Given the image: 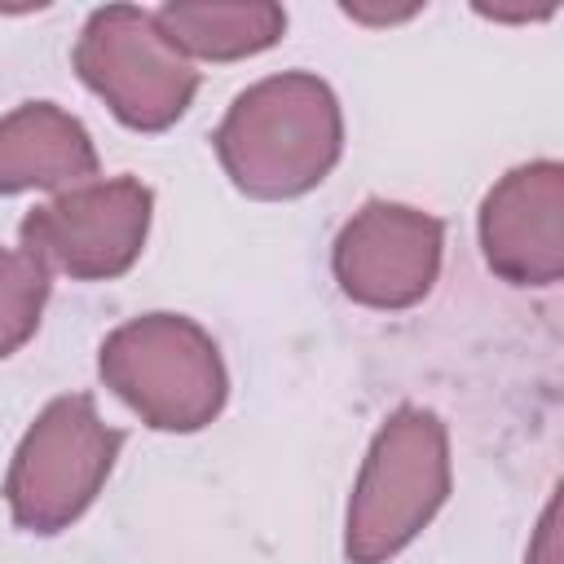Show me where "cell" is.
I'll use <instances>...</instances> for the list:
<instances>
[{"label":"cell","instance_id":"obj_1","mask_svg":"<svg viewBox=\"0 0 564 564\" xmlns=\"http://www.w3.org/2000/svg\"><path fill=\"white\" fill-rule=\"evenodd\" d=\"M225 176L251 198H300L344 154V115L326 79L286 70L234 97L216 128Z\"/></svg>","mask_w":564,"mask_h":564},{"label":"cell","instance_id":"obj_2","mask_svg":"<svg viewBox=\"0 0 564 564\" xmlns=\"http://www.w3.org/2000/svg\"><path fill=\"white\" fill-rule=\"evenodd\" d=\"M449 498V432L423 405H401L375 432L344 520L348 564H388Z\"/></svg>","mask_w":564,"mask_h":564},{"label":"cell","instance_id":"obj_3","mask_svg":"<svg viewBox=\"0 0 564 564\" xmlns=\"http://www.w3.org/2000/svg\"><path fill=\"white\" fill-rule=\"evenodd\" d=\"M101 383L154 432H198L229 397L216 339L181 313H145L106 335Z\"/></svg>","mask_w":564,"mask_h":564},{"label":"cell","instance_id":"obj_4","mask_svg":"<svg viewBox=\"0 0 564 564\" xmlns=\"http://www.w3.org/2000/svg\"><path fill=\"white\" fill-rule=\"evenodd\" d=\"M123 432L101 423L93 397L70 392L48 401L26 427L9 476L4 498L9 516L26 533H62L70 529L101 494Z\"/></svg>","mask_w":564,"mask_h":564},{"label":"cell","instance_id":"obj_5","mask_svg":"<svg viewBox=\"0 0 564 564\" xmlns=\"http://www.w3.org/2000/svg\"><path fill=\"white\" fill-rule=\"evenodd\" d=\"M75 70L110 115L137 132L172 128L198 93L189 57L176 53L154 13L137 4H106L88 13L75 40Z\"/></svg>","mask_w":564,"mask_h":564},{"label":"cell","instance_id":"obj_6","mask_svg":"<svg viewBox=\"0 0 564 564\" xmlns=\"http://www.w3.org/2000/svg\"><path fill=\"white\" fill-rule=\"evenodd\" d=\"M154 194L137 176L93 181L57 194L26 212L18 238L22 251L44 269L70 273L79 282H110L128 273L150 234Z\"/></svg>","mask_w":564,"mask_h":564},{"label":"cell","instance_id":"obj_7","mask_svg":"<svg viewBox=\"0 0 564 564\" xmlns=\"http://www.w3.org/2000/svg\"><path fill=\"white\" fill-rule=\"evenodd\" d=\"M445 229L436 216L370 198L361 212H352L335 238L330 269L348 300L366 308H410L419 304L441 273Z\"/></svg>","mask_w":564,"mask_h":564},{"label":"cell","instance_id":"obj_8","mask_svg":"<svg viewBox=\"0 0 564 564\" xmlns=\"http://www.w3.org/2000/svg\"><path fill=\"white\" fill-rule=\"evenodd\" d=\"M485 264L511 286H551L564 273V167L555 159L511 167L480 203Z\"/></svg>","mask_w":564,"mask_h":564},{"label":"cell","instance_id":"obj_9","mask_svg":"<svg viewBox=\"0 0 564 564\" xmlns=\"http://www.w3.org/2000/svg\"><path fill=\"white\" fill-rule=\"evenodd\" d=\"M97 172L88 128L53 101H26L0 115V194L62 189Z\"/></svg>","mask_w":564,"mask_h":564},{"label":"cell","instance_id":"obj_10","mask_svg":"<svg viewBox=\"0 0 564 564\" xmlns=\"http://www.w3.org/2000/svg\"><path fill=\"white\" fill-rule=\"evenodd\" d=\"M167 44L185 57L203 62H238L264 53L286 31V9L269 0H234V4H163L154 13Z\"/></svg>","mask_w":564,"mask_h":564},{"label":"cell","instance_id":"obj_11","mask_svg":"<svg viewBox=\"0 0 564 564\" xmlns=\"http://www.w3.org/2000/svg\"><path fill=\"white\" fill-rule=\"evenodd\" d=\"M48 269L26 251H0V361L13 357L40 326Z\"/></svg>","mask_w":564,"mask_h":564},{"label":"cell","instance_id":"obj_12","mask_svg":"<svg viewBox=\"0 0 564 564\" xmlns=\"http://www.w3.org/2000/svg\"><path fill=\"white\" fill-rule=\"evenodd\" d=\"M555 516H560V498L546 502L542 520H538V538L529 546V564H560V529H555Z\"/></svg>","mask_w":564,"mask_h":564}]
</instances>
